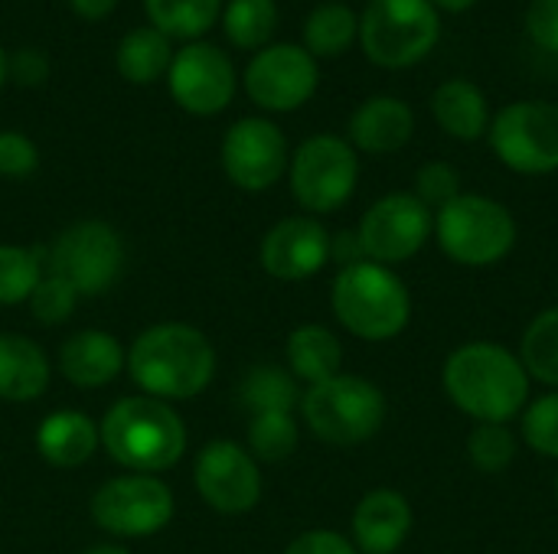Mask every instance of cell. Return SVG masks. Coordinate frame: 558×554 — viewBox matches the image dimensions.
<instances>
[{
	"label": "cell",
	"mask_w": 558,
	"mask_h": 554,
	"mask_svg": "<svg viewBox=\"0 0 558 554\" xmlns=\"http://www.w3.org/2000/svg\"><path fill=\"white\" fill-rule=\"evenodd\" d=\"M356 39L373 65L412 69L438 46L441 16L428 0H369Z\"/></svg>",
	"instance_id": "obj_7"
},
{
	"label": "cell",
	"mask_w": 558,
	"mask_h": 554,
	"mask_svg": "<svg viewBox=\"0 0 558 554\" xmlns=\"http://www.w3.org/2000/svg\"><path fill=\"white\" fill-rule=\"evenodd\" d=\"M124 264V245L118 232L105 222L69 225L52 248V274L69 281L78 297L105 294Z\"/></svg>",
	"instance_id": "obj_12"
},
{
	"label": "cell",
	"mask_w": 558,
	"mask_h": 554,
	"mask_svg": "<svg viewBox=\"0 0 558 554\" xmlns=\"http://www.w3.org/2000/svg\"><path fill=\"white\" fill-rule=\"evenodd\" d=\"M248 447H252V457H258V460H268V464L288 460L298 447V421L291 418V411L252 415Z\"/></svg>",
	"instance_id": "obj_31"
},
{
	"label": "cell",
	"mask_w": 558,
	"mask_h": 554,
	"mask_svg": "<svg viewBox=\"0 0 558 554\" xmlns=\"http://www.w3.org/2000/svg\"><path fill=\"white\" fill-rule=\"evenodd\" d=\"M520 438L533 454L558 460V392H546L523 408Z\"/></svg>",
	"instance_id": "obj_33"
},
{
	"label": "cell",
	"mask_w": 558,
	"mask_h": 554,
	"mask_svg": "<svg viewBox=\"0 0 558 554\" xmlns=\"http://www.w3.org/2000/svg\"><path fill=\"white\" fill-rule=\"evenodd\" d=\"M353 150L363 153H396L415 134V111L392 95H376L363 101L347 124Z\"/></svg>",
	"instance_id": "obj_19"
},
{
	"label": "cell",
	"mask_w": 558,
	"mask_h": 554,
	"mask_svg": "<svg viewBox=\"0 0 558 554\" xmlns=\"http://www.w3.org/2000/svg\"><path fill=\"white\" fill-rule=\"evenodd\" d=\"M435 242L461 268H494L517 248L513 212L481 193H461L435 212Z\"/></svg>",
	"instance_id": "obj_5"
},
{
	"label": "cell",
	"mask_w": 558,
	"mask_h": 554,
	"mask_svg": "<svg viewBox=\"0 0 558 554\" xmlns=\"http://www.w3.org/2000/svg\"><path fill=\"white\" fill-rule=\"evenodd\" d=\"M284 554H360L356 545L340 535V532H330V529H314V532H304L298 535Z\"/></svg>",
	"instance_id": "obj_39"
},
{
	"label": "cell",
	"mask_w": 558,
	"mask_h": 554,
	"mask_svg": "<svg viewBox=\"0 0 558 554\" xmlns=\"http://www.w3.org/2000/svg\"><path fill=\"white\" fill-rule=\"evenodd\" d=\"M523 23H526V36L539 49L558 56V0H530Z\"/></svg>",
	"instance_id": "obj_38"
},
{
	"label": "cell",
	"mask_w": 558,
	"mask_h": 554,
	"mask_svg": "<svg viewBox=\"0 0 558 554\" xmlns=\"http://www.w3.org/2000/svg\"><path fill=\"white\" fill-rule=\"evenodd\" d=\"M7 72H10V78H13L16 85L33 88V85H43V82L49 78V59H46L39 49H16V52L10 56Z\"/></svg>",
	"instance_id": "obj_40"
},
{
	"label": "cell",
	"mask_w": 558,
	"mask_h": 554,
	"mask_svg": "<svg viewBox=\"0 0 558 554\" xmlns=\"http://www.w3.org/2000/svg\"><path fill=\"white\" fill-rule=\"evenodd\" d=\"M222 29L239 49H265L278 29V7L275 0H229Z\"/></svg>",
	"instance_id": "obj_29"
},
{
	"label": "cell",
	"mask_w": 558,
	"mask_h": 554,
	"mask_svg": "<svg viewBox=\"0 0 558 554\" xmlns=\"http://www.w3.org/2000/svg\"><path fill=\"white\" fill-rule=\"evenodd\" d=\"M92 519L111 535L147 539L170 526L173 493L163 480L150 473L114 477L92 496Z\"/></svg>",
	"instance_id": "obj_11"
},
{
	"label": "cell",
	"mask_w": 558,
	"mask_h": 554,
	"mask_svg": "<svg viewBox=\"0 0 558 554\" xmlns=\"http://www.w3.org/2000/svg\"><path fill=\"white\" fill-rule=\"evenodd\" d=\"M340 366H343V346L337 333H330L327 327L307 323L288 336V369L294 379L317 385L340 376Z\"/></svg>",
	"instance_id": "obj_24"
},
{
	"label": "cell",
	"mask_w": 558,
	"mask_h": 554,
	"mask_svg": "<svg viewBox=\"0 0 558 554\" xmlns=\"http://www.w3.org/2000/svg\"><path fill=\"white\" fill-rule=\"evenodd\" d=\"M98 444H101V434H98L95 421L82 411H52L43 418V424L36 431V447H39L43 460L59 470L85 464Z\"/></svg>",
	"instance_id": "obj_22"
},
{
	"label": "cell",
	"mask_w": 558,
	"mask_h": 554,
	"mask_svg": "<svg viewBox=\"0 0 558 554\" xmlns=\"http://www.w3.org/2000/svg\"><path fill=\"white\" fill-rule=\"evenodd\" d=\"M301 415L311 434L330 447H356L379 434L386 421V395L363 376H333L307 385L301 395Z\"/></svg>",
	"instance_id": "obj_6"
},
{
	"label": "cell",
	"mask_w": 558,
	"mask_h": 554,
	"mask_svg": "<svg viewBox=\"0 0 558 554\" xmlns=\"http://www.w3.org/2000/svg\"><path fill=\"white\" fill-rule=\"evenodd\" d=\"M75 300H78V294L69 281H62L59 274H46V278H39V284L29 297V307H33V317L39 323L59 327L72 317Z\"/></svg>",
	"instance_id": "obj_36"
},
{
	"label": "cell",
	"mask_w": 558,
	"mask_h": 554,
	"mask_svg": "<svg viewBox=\"0 0 558 554\" xmlns=\"http://www.w3.org/2000/svg\"><path fill=\"white\" fill-rule=\"evenodd\" d=\"M167 85L173 101L190 114H219L235 95V65L213 42H186L173 52L167 69Z\"/></svg>",
	"instance_id": "obj_14"
},
{
	"label": "cell",
	"mask_w": 558,
	"mask_h": 554,
	"mask_svg": "<svg viewBox=\"0 0 558 554\" xmlns=\"http://www.w3.org/2000/svg\"><path fill=\"white\" fill-rule=\"evenodd\" d=\"M98 434L108 457L131 473L170 470L186 451V428L180 415L150 395H131L111 405Z\"/></svg>",
	"instance_id": "obj_3"
},
{
	"label": "cell",
	"mask_w": 558,
	"mask_h": 554,
	"mask_svg": "<svg viewBox=\"0 0 558 554\" xmlns=\"http://www.w3.org/2000/svg\"><path fill=\"white\" fill-rule=\"evenodd\" d=\"M288 176L301 209L314 216H327L347 206L350 196L356 193L360 157L350 140L337 134H314L294 150L288 163Z\"/></svg>",
	"instance_id": "obj_8"
},
{
	"label": "cell",
	"mask_w": 558,
	"mask_h": 554,
	"mask_svg": "<svg viewBox=\"0 0 558 554\" xmlns=\"http://www.w3.org/2000/svg\"><path fill=\"white\" fill-rule=\"evenodd\" d=\"M330 261V232L314 216L281 219L262 238V268L278 281H307Z\"/></svg>",
	"instance_id": "obj_17"
},
{
	"label": "cell",
	"mask_w": 558,
	"mask_h": 554,
	"mask_svg": "<svg viewBox=\"0 0 558 554\" xmlns=\"http://www.w3.org/2000/svg\"><path fill=\"white\" fill-rule=\"evenodd\" d=\"M7 65H10V56H7V52H3V46H0V88H3V82H7V75H10V72H7Z\"/></svg>",
	"instance_id": "obj_43"
},
{
	"label": "cell",
	"mask_w": 558,
	"mask_h": 554,
	"mask_svg": "<svg viewBox=\"0 0 558 554\" xmlns=\"http://www.w3.org/2000/svg\"><path fill=\"white\" fill-rule=\"evenodd\" d=\"M36 167H39L36 144L20 131H0V176L23 180V176L36 173Z\"/></svg>",
	"instance_id": "obj_37"
},
{
	"label": "cell",
	"mask_w": 558,
	"mask_h": 554,
	"mask_svg": "<svg viewBox=\"0 0 558 554\" xmlns=\"http://www.w3.org/2000/svg\"><path fill=\"white\" fill-rule=\"evenodd\" d=\"M490 147L497 160L520 176H549L558 170V104L513 101L490 118Z\"/></svg>",
	"instance_id": "obj_9"
},
{
	"label": "cell",
	"mask_w": 558,
	"mask_h": 554,
	"mask_svg": "<svg viewBox=\"0 0 558 554\" xmlns=\"http://www.w3.org/2000/svg\"><path fill=\"white\" fill-rule=\"evenodd\" d=\"M432 232L435 212L415 193H389L363 212L356 238L366 261L392 268L415 258L428 245Z\"/></svg>",
	"instance_id": "obj_10"
},
{
	"label": "cell",
	"mask_w": 558,
	"mask_h": 554,
	"mask_svg": "<svg viewBox=\"0 0 558 554\" xmlns=\"http://www.w3.org/2000/svg\"><path fill=\"white\" fill-rule=\"evenodd\" d=\"M415 196L432 209L438 212L441 206H448L451 199L461 196V173L454 163L448 160H428L418 167L415 173Z\"/></svg>",
	"instance_id": "obj_35"
},
{
	"label": "cell",
	"mask_w": 558,
	"mask_h": 554,
	"mask_svg": "<svg viewBox=\"0 0 558 554\" xmlns=\"http://www.w3.org/2000/svg\"><path fill=\"white\" fill-rule=\"evenodd\" d=\"M144 13L167 39H199L222 16V0H144Z\"/></svg>",
	"instance_id": "obj_27"
},
{
	"label": "cell",
	"mask_w": 558,
	"mask_h": 554,
	"mask_svg": "<svg viewBox=\"0 0 558 554\" xmlns=\"http://www.w3.org/2000/svg\"><path fill=\"white\" fill-rule=\"evenodd\" d=\"M360 36V16L347 3H320L307 13L304 20V49L317 59H333L343 56Z\"/></svg>",
	"instance_id": "obj_26"
},
{
	"label": "cell",
	"mask_w": 558,
	"mask_h": 554,
	"mask_svg": "<svg viewBox=\"0 0 558 554\" xmlns=\"http://www.w3.org/2000/svg\"><path fill=\"white\" fill-rule=\"evenodd\" d=\"M242 402H245V408H252V415L291 411L294 405H301L298 379L278 366H255L242 379Z\"/></svg>",
	"instance_id": "obj_30"
},
{
	"label": "cell",
	"mask_w": 558,
	"mask_h": 554,
	"mask_svg": "<svg viewBox=\"0 0 558 554\" xmlns=\"http://www.w3.org/2000/svg\"><path fill=\"white\" fill-rule=\"evenodd\" d=\"M49 385L46 353L20 336L0 333V398L3 402H36Z\"/></svg>",
	"instance_id": "obj_23"
},
{
	"label": "cell",
	"mask_w": 558,
	"mask_h": 554,
	"mask_svg": "<svg viewBox=\"0 0 558 554\" xmlns=\"http://www.w3.org/2000/svg\"><path fill=\"white\" fill-rule=\"evenodd\" d=\"M435 10H448V13H464L471 7H477V0H428Z\"/></svg>",
	"instance_id": "obj_42"
},
{
	"label": "cell",
	"mask_w": 558,
	"mask_h": 554,
	"mask_svg": "<svg viewBox=\"0 0 558 554\" xmlns=\"http://www.w3.org/2000/svg\"><path fill=\"white\" fill-rule=\"evenodd\" d=\"M196 490L216 513L239 516L258 506L262 473L245 447L235 441H213L196 457Z\"/></svg>",
	"instance_id": "obj_16"
},
{
	"label": "cell",
	"mask_w": 558,
	"mask_h": 554,
	"mask_svg": "<svg viewBox=\"0 0 558 554\" xmlns=\"http://www.w3.org/2000/svg\"><path fill=\"white\" fill-rule=\"evenodd\" d=\"M556 500H558V477H556Z\"/></svg>",
	"instance_id": "obj_45"
},
{
	"label": "cell",
	"mask_w": 558,
	"mask_h": 554,
	"mask_svg": "<svg viewBox=\"0 0 558 554\" xmlns=\"http://www.w3.org/2000/svg\"><path fill=\"white\" fill-rule=\"evenodd\" d=\"M448 402L477 424H507L530 405L533 379L520 356L494 340L458 346L441 369Z\"/></svg>",
	"instance_id": "obj_1"
},
{
	"label": "cell",
	"mask_w": 558,
	"mask_h": 554,
	"mask_svg": "<svg viewBox=\"0 0 558 554\" xmlns=\"http://www.w3.org/2000/svg\"><path fill=\"white\" fill-rule=\"evenodd\" d=\"M412 506L399 490H369L353 509V545L360 554H396L412 535Z\"/></svg>",
	"instance_id": "obj_18"
},
{
	"label": "cell",
	"mask_w": 558,
	"mask_h": 554,
	"mask_svg": "<svg viewBox=\"0 0 558 554\" xmlns=\"http://www.w3.org/2000/svg\"><path fill=\"white\" fill-rule=\"evenodd\" d=\"M432 114L448 137L464 140V144H474L490 131L487 95L468 78L441 82L432 95Z\"/></svg>",
	"instance_id": "obj_21"
},
{
	"label": "cell",
	"mask_w": 558,
	"mask_h": 554,
	"mask_svg": "<svg viewBox=\"0 0 558 554\" xmlns=\"http://www.w3.org/2000/svg\"><path fill=\"white\" fill-rule=\"evenodd\" d=\"M317 85V59L298 42H268L245 65V91L265 111H298Z\"/></svg>",
	"instance_id": "obj_13"
},
{
	"label": "cell",
	"mask_w": 558,
	"mask_h": 554,
	"mask_svg": "<svg viewBox=\"0 0 558 554\" xmlns=\"http://www.w3.org/2000/svg\"><path fill=\"white\" fill-rule=\"evenodd\" d=\"M69 7L85 20H105L118 7V0H69Z\"/></svg>",
	"instance_id": "obj_41"
},
{
	"label": "cell",
	"mask_w": 558,
	"mask_h": 554,
	"mask_svg": "<svg viewBox=\"0 0 558 554\" xmlns=\"http://www.w3.org/2000/svg\"><path fill=\"white\" fill-rule=\"evenodd\" d=\"M85 554H131V552H124V549H118V545H98V549H92V552H85Z\"/></svg>",
	"instance_id": "obj_44"
},
{
	"label": "cell",
	"mask_w": 558,
	"mask_h": 554,
	"mask_svg": "<svg viewBox=\"0 0 558 554\" xmlns=\"http://www.w3.org/2000/svg\"><path fill=\"white\" fill-rule=\"evenodd\" d=\"M517 356L533 382H543L549 392H558V307H549L530 320Z\"/></svg>",
	"instance_id": "obj_28"
},
{
	"label": "cell",
	"mask_w": 558,
	"mask_h": 554,
	"mask_svg": "<svg viewBox=\"0 0 558 554\" xmlns=\"http://www.w3.org/2000/svg\"><path fill=\"white\" fill-rule=\"evenodd\" d=\"M173 62V49L170 39L163 33H157L154 26H137L131 33H124V39L118 42L114 52V65L121 72V78L134 82V85H150L160 75H167Z\"/></svg>",
	"instance_id": "obj_25"
},
{
	"label": "cell",
	"mask_w": 558,
	"mask_h": 554,
	"mask_svg": "<svg viewBox=\"0 0 558 554\" xmlns=\"http://www.w3.org/2000/svg\"><path fill=\"white\" fill-rule=\"evenodd\" d=\"M517 451L520 444L510 424H474V431L468 434V457L481 473H504L517 460Z\"/></svg>",
	"instance_id": "obj_32"
},
{
	"label": "cell",
	"mask_w": 558,
	"mask_h": 554,
	"mask_svg": "<svg viewBox=\"0 0 558 554\" xmlns=\"http://www.w3.org/2000/svg\"><path fill=\"white\" fill-rule=\"evenodd\" d=\"M222 170L245 193L271 189L288 170L284 131L265 118L235 121L222 137Z\"/></svg>",
	"instance_id": "obj_15"
},
{
	"label": "cell",
	"mask_w": 558,
	"mask_h": 554,
	"mask_svg": "<svg viewBox=\"0 0 558 554\" xmlns=\"http://www.w3.org/2000/svg\"><path fill=\"white\" fill-rule=\"evenodd\" d=\"M333 317L347 333L366 343L396 340L412 320V294L405 281L376 261H356L340 268L330 291Z\"/></svg>",
	"instance_id": "obj_4"
},
{
	"label": "cell",
	"mask_w": 558,
	"mask_h": 554,
	"mask_svg": "<svg viewBox=\"0 0 558 554\" xmlns=\"http://www.w3.org/2000/svg\"><path fill=\"white\" fill-rule=\"evenodd\" d=\"M124 362H128V356H124L121 343L101 330H82V333L69 336L59 349V369L78 389L108 385L124 369Z\"/></svg>",
	"instance_id": "obj_20"
},
{
	"label": "cell",
	"mask_w": 558,
	"mask_h": 554,
	"mask_svg": "<svg viewBox=\"0 0 558 554\" xmlns=\"http://www.w3.org/2000/svg\"><path fill=\"white\" fill-rule=\"evenodd\" d=\"M128 372L150 398L186 402L213 382L216 353L196 327L157 323L134 340Z\"/></svg>",
	"instance_id": "obj_2"
},
{
	"label": "cell",
	"mask_w": 558,
	"mask_h": 554,
	"mask_svg": "<svg viewBox=\"0 0 558 554\" xmlns=\"http://www.w3.org/2000/svg\"><path fill=\"white\" fill-rule=\"evenodd\" d=\"M39 258L16 245H0V307H13L33 297L39 284Z\"/></svg>",
	"instance_id": "obj_34"
}]
</instances>
